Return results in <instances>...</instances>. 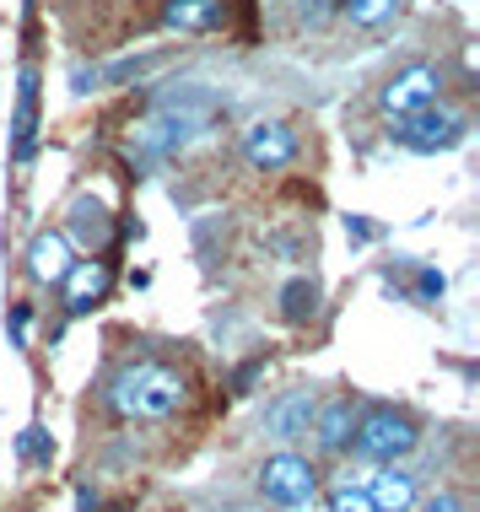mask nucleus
I'll return each instance as SVG.
<instances>
[{"instance_id":"23","label":"nucleus","mask_w":480,"mask_h":512,"mask_svg":"<svg viewBox=\"0 0 480 512\" xmlns=\"http://www.w3.org/2000/svg\"><path fill=\"white\" fill-rule=\"evenodd\" d=\"M11 340H27V308H22V302H17V308H11Z\"/></svg>"},{"instance_id":"22","label":"nucleus","mask_w":480,"mask_h":512,"mask_svg":"<svg viewBox=\"0 0 480 512\" xmlns=\"http://www.w3.org/2000/svg\"><path fill=\"white\" fill-rule=\"evenodd\" d=\"M346 238L351 243H367V238H373V227H367L362 216H346Z\"/></svg>"},{"instance_id":"5","label":"nucleus","mask_w":480,"mask_h":512,"mask_svg":"<svg viewBox=\"0 0 480 512\" xmlns=\"http://www.w3.org/2000/svg\"><path fill=\"white\" fill-rule=\"evenodd\" d=\"M259 491H265L276 507L297 512V507L313 502V491H319V475H313V464L303 459V453L281 448V453H270V459L259 464Z\"/></svg>"},{"instance_id":"7","label":"nucleus","mask_w":480,"mask_h":512,"mask_svg":"<svg viewBox=\"0 0 480 512\" xmlns=\"http://www.w3.org/2000/svg\"><path fill=\"white\" fill-rule=\"evenodd\" d=\"M437 87H443V71H437V65H410V71H400L378 92V103H383V114L400 119V114H416V108L437 103Z\"/></svg>"},{"instance_id":"6","label":"nucleus","mask_w":480,"mask_h":512,"mask_svg":"<svg viewBox=\"0 0 480 512\" xmlns=\"http://www.w3.org/2000/svg\"><path fill=\"white\" fill-rule=\"evenodd\" d=\"M297 130L286 119H259L243 130V162H249L254 173H281L297 162Z\"/></svg>"},{"instance_id":"2","label":"nucleus","mask_w":480,"mask_h":512,"mask_svg":"<svg viewBox=\"0 0 480 512\" xmlns=\"http://www.w3.org/2000/svg\"><path fill=\"white\" fill-rule=\"evenodd\" d=\"M211 103L205 98H189V103H168L162 114H152L135 130V151L141 157H173V151H184V146H195L205 130H211Z\"/></svg>"},{"instance_id":"4","label":"nucleus","mask_w":480,"mask_h":512,"mask_svg":"<svg viewBox=\"0 0 480 512\" xmlns=\"http://www.w3.org/2000/svg\"><path fill=\"white\" fill-rule=\"evenodd\" d=\"M464 130H470V119L454 114V108H416V114H400V146L405 151H421V157H437V151H454L464 141Z\"/></svg>"},{"instance_id":"18","label":"nucleus","mask_w":480,"mask_h":512,"mask_svg":"<svg viewBox=\"0 0 480 512\" xmlns=\"http://www.w3.org/2000/svg\"><path fill=\"white\" fill-rule=\"evenodd\" d=\"M329 512H378V507H373V496H367V491L335 486V491H329Z\"/></svg>"},{"instance_id":"10","label":"nucleus","mask_w":480,"mask_h":512,"mask_svg":"<svg viewBox=\"0 0 480 512\" xmlns=\"http://www.w3.org/2000/svg\"><path fill=\"white\" fill-rule=\"evenodd\" d=\"M351 426H356V405L340 394V399H329V405L313 410L308 432H313V442H319V453H340L351 442Z\"/></svg>"},{"instance_id":"24","label":"nucleus","mask_w":480,"mask_h":512,"mask_svg":"<svg viewBox=\"0 0 480 512\" xmlns=\"http://www.w3.org/2000/svg\"><path fill=\"white\" fill-rule=\"evenodd\" d=\"M421 512H464V502H459V496H432Z\"/></svg>"},{"instance_id":"17","label":"nucleus","mask_w":480,"mask_h":512,"mask_svg":"<svg viewBox=\"0 0 480 512\" xmlns=\"http://www.w3.org/2000/svg\"><path fill=\"white\" fill-rule=\"evenodd\" d=\"M340 11H346L356 27H383L389 17H400V11H405V0H346Z\"/></svg>"},{"instance_id":"16","label":"nucleus","mask_w":480,"mask_h":512,"mask_svg":"<svg viewBox=\"0 0 480 512\" xmlns=\"http://www.w3.org/2000/svg\"><path fill=\"white\" fill-rule=\"evenodd\" d=\"M313 313H319V286L303 281V275H297V281H286L281 286V318H286V324H308Z\"/></svg>"},{"instance_id":"15","label":"nucleus","mask_w":480,"mask_h":512,"mask_svg":"<svg viewBox=\"0 0 480 512\" xmlns=\"http://www.w3.org/2000/svg\"><path fill=\"white\" fill-rule=\"evenodd\" d=\"M33 130H38V71H22L17 87V119H11V146H17V162L33 151Z\"/></svg>"},{"instance_id":"21","label":"nucleus","mask_w":480,"mask_h":512,"mask_svg":"<svg viewBox=\"0 0 480 512\" xmlns=\"http://www.w3.org/2000/svg\"><path fill=\"white\" fill-rule=\"evenodd\" d=\"M346 6V0H303V22H313V27H324L335 11Z\"/></svg>"},{"instance_id":"19","label":"nucleus","mask_w":480,"mask_h":512,"mask_svg":"<svg viewBox=\"0 0 480 512\" xmlns=\"http://www.w3.org/2000/svg\"><path fill=\"white\" fill-rule=\"evenodd\" d=\"M17 448H22V459H38V464H49V459H54V442L38 432V426H27V432L17 437Z\"/></svg>"},{"instance_id":"1","label":"nucleus","mask_w":480,"mask_h":512,"mask_svg":"<svg viewBox=\"0 0 480 512\" xmlns=\"http://www.w3.org/2000/svg\"><path fill=\"white\" fill-rule=\"evenodd\" d=\"M184 399H189V383L168 362H130L108 383V405L125 421H168V415L184 410Z\"/></svg>"},{"instance_id":"13","label":"nucleus","mask_w":480,"mask_h":512,"mask_svg":"<svg viewBox=\"0 0 480 512\" xmlns=\"http://www.w3.org/2000/svg\"><path fill=\"white\" fill-rule=\"evenodd\" d=\"M222 17H227V0H168L162 6V27H173V33H205Z\"/></svg>"},{"instance_id":"20","label":"nucleus","mask_w":480,"mask_h":512,"mask_svg":"<svg viewBox=\"0 0 480 512\" xmlns=\"http://www.w3.org/2000/svg\"><path fill=\"white\" fill-rule=\"evenodd\" d=\"M443 292H448L443 270H432V265H427V270H416V297H421V302H437Z\"/></svg>"},{"instance_id":"8","label":"nucleus","mask_w":480,"mask_h":512,"mask_svg":"<svg viewBox=\"0 0 480 512\" xmlns=\"http://www.w3.org/2000/svg\"><path fill=\"white\" fill-rule=\"evenodd\" d=\"M313 410H319V399H313V389H286L265 405V432L276 442H297L308 437L313 426Z\"/></svg>"},{"instance_id":"14","label":"nucleus","mask_w":480,"mask_h":512,"mask_svg":"<svg viewBox=\"0 0 480 512\" xmlns=\"http://www.w3.org/2000/svg\"><path fill=\"white\" fill-rule=\"evenodd\" d=\"M65 281H71L65 308H71V313H87V308H98V302H103V292H108V281H114V275H108L103 259H87V265H71V275H65Z\"/></svg>"},{"instance_id":"3","label":"nucleus","mask_w":480,"mask_h":512,"mask_svg":"<svg viewBox=\"0 0 480 512\" xmlns=\"http://www.w3.org/2000/svg\"><path fill=\"white\" fill-rule=\"evenodd\" d=\"M351 448H356V459H367V464H400L410 448L421 442L416 432V421H410L405 410H394V405H373L362 415V421L351 426Z\"/></svg>"},{"instance_id":"11","label":"nucleus","mask_w":480,"mask_h":512,"mask_svg":"<svg viewBox=\"0 0 480 512\" xmlns=\"http://www.w3.org/2000/svg\"><path fill=\"white\" fill-rule=\"evenodd\" d=\"M71 238L81 248H108V238H114V221H108V205L98 195H76L71 200Z\"/></svg>"},{"instance_id":"9","label":"nucleus","mask_w":480,"mask_h":512,"mask_svg":"<svg viewBox=\"0 0 480 512\" xmlns=\"http://www.w3.org/2000/svg\"><path fill=\"white\" fill-rule=\"evenodd\" d=\"M76 265V248L65 232H38L33 243H27V275H33L38 286H60L65 275Z\"/></svg>"},{"instance_id":"12","label":"nucleus","mask_w":480,"mask_h":512,"mask_svg":"<svg viewBox=\"0 0 480 512\" xmlns=\"http://www.w3.org/2000/svg\"><path fill=\"white\" fill-rule=\"evenodd\" d=\"M367 496H373L378 512H410L416 507V475L400 464H383L373 475V486H367Z\"/></svg>"}]
</instances>
